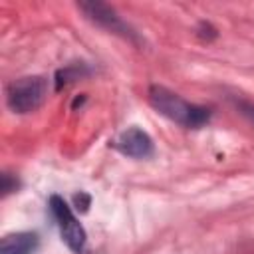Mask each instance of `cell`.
Returning a JSON list of instances; mask_svg holds the SVG:
<instances>
[{
	"label": "cell",
	"mask_w": 254,
	"mask_h": 254,
	"mask_svg": "<svg viewBox=\"0 0 254 254\" xmlns=\"http://www.w3.org/2000/svg\"><path fill=\"white\" fill-rule=\"evenodd\" d=\"M236 107L240 109V113H242V115H246V117L254 123V103H248V101L238 99V101H236Z\"/></svg>",
	"instance_id": "obj_7"
},
{
	"label": "cell",
	"mask_w": 254,
	"mask_h": 254,
	"mask_svg": "<svg viewBox=\"0 0 254 254\" xmlns=\"http://www.w3.org/2000/svg\"><path fill=\"white\" fill-rule=\"evenodd\" d=\"M48 95V81L42 75H28L12 81L6 91V103L14 113L36 111Z\"/></svg>",
	"instance_id": "obj_2"
},
{
	"label": "cell",
	"mask_w": 254,
	"mask_h": 254,
	"mask_svg": "<svg viewBox=\"0 0 254 254\" xmlns=\"http://www.w3.org/2000/svg\"><path fill=\"white\" fill-rule=\"evenodd\" d=\"M149 103L155 111L165 115L167 119L187 127V129H200L210 119V109L190 103L183 99L179 93L163 87V85H151L149 87Z\"/></svg>",
	"instance_id": "obj_1"
},
{
	"label": "cell",
	"mask_w": 254,
	"mask_h": 254,
	"mask_svg": "<svg viewBox=\"0 0 254 254\" xmlns=\"http://www.w3.org/2000/svg\"><path fill=\"white\" fill-rule=\"evenodd\" d=\"M50 210L58 222V228H60V234H62V240L67 244V248L75 254H79L85 246V240H87V234L81 226V222L75 218L71 206L58 194H54L50 198Z\"/></svg>",
	"instance_id": "obj_3"
},
{
	"label": "cell",
	"mask_w": 254,
	"mask_h": 254,
	"mask_svg": "<svg viewBox=\"0 0 254 254\" xmlns=\"http://www.w3.org/2000/svg\"><path fill=\"white\" fill-rule=\"evenodd\" d=\"M38 244L36 232H12L0 240V254H34Z\"/></svg>",
	"instance_id": "obj_6"
},
{
	"label": "cell",
	"mask_w": 254,
	"mask_h": 254,
	"mask_svg": "<svg viewBox=\"0 0 254 254\" xmlns=\"http://www.w3.org/2000/svg\"><path fill=\"white\" fill-rule=\"evenodd\" d=\"M75 204H81V212H85L87 210V206H89V196L87 194H75Z\"/></svg>",
	"instance_id": "obj_9"
},
{
	"label": "cell",
	"mask_w": 254,
	"mask_h": 254,
	"mask_svg": "<svg viewBox=\"0 0 254 254\" xmlns=\"http://www.w3.org/2000/svg\"><path fill=\"white\" fill-rule=\"evenodd\" d=\"M79 8H81V10L85 12V16H87L89 20H93L95 24H99V26L111 30L113 34L123 36L125 40L137 42L135 32H133V30L115 14V10L109 8L107 4H103V2H81Z\"/></svg>",
	"instance_id": "obj_4"
},
{
	"label": "cell",
	"mask_w": 254,
	"mask_h": 254,
	"mask_svg": "<svg viewBox=\"0 0 254 254\" xmlns=\"http://www.w3.org/2000/svg\"><path fill=\"white\" fill-rule=\"evenodd\" d=\"M113 147L131 159H147L153 155V141L139 127H129L123 133H119Z\"/></svg>",
	"instance_id": "obj_5"
},
{
	"label": "cell",
	"mask_w": 254,
	"mask_h": 254,
	"mask_svg": "<svg viewBox=\"0 0 254 254\" xmlns=\"http://www.w3.org/2000/svg\"><path fill=\"white\" fill-rule=\"evenodd\" d=\"M12 189H16V181H14V183H10V175H6V173H4V175H2V192H4V194H8Z\"/></svg>",
	"instance_id": "obj_8"
}]
</instances>
